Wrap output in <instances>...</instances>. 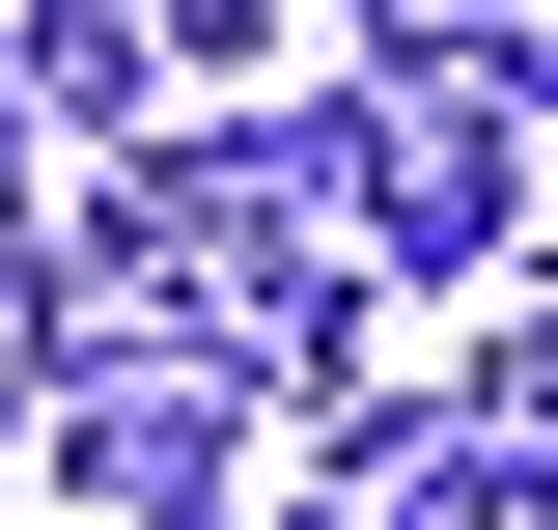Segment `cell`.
<instances>
[{"label": "cell", "mask_w": 558, "mask_h": 530, "mask_svg": "<svg viewBox=\"0 0 558 530\" xmlns=\"http://www.w3.org/2000/svg\"><path fill=\"white\" fill-rule=\"evenodd\" d=\"M252 392L223 363H57V530H223Z\"/></svg>", "instance_id": "cell-1"}, {"label": "cell", "mask_w": 558, "mask_h": 530, "mask_svg": "<svg viewBox=\"0 0 558 530\" xmlns=\"http://www.w3.org/2000/svg\"><path fill=\"white\" fill-rule=\"evenodd\" d=\"M140 84H168V28H57V0L0 28V140H112Z\"/></svg>", "instance_id": "cell-2"}, {"label": "cell", "mask_w": 558, "mask_h": 530, "mask_svg": "<svg viewBox=\"0 0 558 530\" xmlns=\"http://www.w3.org/2000/svg\"><path fill=\"white\" fill-rule=\"evenodd\" d=\"M475 419H531V447H558V279H502V308H475Z\"/></svg>", "instance_id": "cell-3"}, {"label": "cell", "mask_w": 558, "mask_h": 530, "mask_svg": "<svg viewBox=\"0 0 558 530\" xmlns=\"http://www.w3.org/2000/svg\"><path fill=\"white\" fill-rule=\"evenodd\" d=\"M223 530H363V503H223Z\"/></svg>", "instance_id": "cell-4"}]
</instances>
